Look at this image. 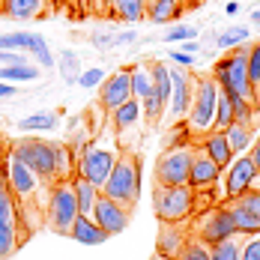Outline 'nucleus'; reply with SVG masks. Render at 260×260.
I'll use <instances>...</instances> for the list:
<instances>
[{
  "mask_svg": "<svg viewBox=\"0 0 260 260\" xmlns=\"http://www.w3.org/2000/svg\"><path fill=\"white\" fill-rule=\"evenodd\" d=\"M135 99L132 96V72L129 69H117V72H111L108 78L102 81V87H99V105H102V111H117L123 102H129Z\"/></svg>",
  "mask_w": 260,
  "mask_h": 260,
  "instance_id": "obj_15",
  "label": "nucleus"
},
{
  "mask_svg": "<svg viewBox=\"0 0 260 260\" xmlns=\"http://www.w3.org/2000/svg\"><path fill=\"white\" fill-rule=\"evenodd\" d=\"M105 78H108V75H105V69H99V66H93V69H84V72H81L78 84L84 87V90H99Z\"/></svg>",
  "mask_w": 260,
  "mask_h": 260,
  "instance_id": "obj_39",
  "label": "nucleus"
},
{
  "mask_svg": "<svg viewBox=\"0 0 260 260\" xmlns=\"http://www.w3.org/2000/svg\"><path fill=\"white\" fill-rule=\"evenodd\" d=\"M57 66H60V75H63V81L66 84H78V78H81V60H78V54L75 51H60V57H57Z\"/></svg>",
  "mask_w": 260,
  "mask_h": 260,
  "instance_id": "obj_33",
  "label": "nucleus"
},
{
  "mask_svg": "<svg viewBox=\"0 0 260 260\" xmlns=\"http://www.w3.org/2000/svg\"><path fill=\"white\" fill-rule=\"evenodd\" d=\"M39 69L36 66H30V63H21V66H0V81H6V84H24V81H39Z\"/></svg>",
  "mask_w": 260,
  "mask_h": 260,
  "instance_id": "obj_32",
  "label": "nucleus"
},
{
  "mask_svg": "<svg viewBox=\"0 0 260 260\" xmlns=\"http://www.w3.org/2000/svg\"><path fill=\"white\" fill-rule=\"evenodd\" d=\"M194 90H198V78L191 75V69H171V117L182 120L188 114V108L194 102Z\"/></svg>",
  "mask_w": 260,
  "mask_h": 260,
  "instance_id": "obj_13",
  "label": "nucleus"
},
{
  "mask_svg": "<svg viewBox=\"0 0 260 260\" xmlns=\"http://www.w3.org/2000/svg\"><path fill=\"white\" fill-rule=\"evenodd\" d=\"M3 174H6V185H9L12 201L18 204V212H27L33 201H42L45 191L51 188V182L39 180L12 150H6V156H3Z\"/></svg>",
  "mask_w": 260,
  "mask_h": 260,
  "instance_id": "obj_2",
  "label": "nucleus"
},
{
  "mask_svg": "<svg viewBox=\"0 0 260 260\" xmlns=\"http://www.w3.org/2000/svg\"><path fill=\"white\" fill-rule=\"evenodd\" d=\"M198 191L191 185H156L153 212L158 221H188L194 215Z\"/></svg>",
  "mask_w": 260,
  "mask_h": 260,
  "instance_id": "obj_5",
  "label": "nucleus"
},
{
  "mask_svg": "<svg viewBox=\"0 0 260 260\" xmlns=\"http://www.w3.org/2000/svg\"><path fill=\"white\" fill-rule=\"evenodd\" d=\"M78 198L72 180H57L48 188V204H45V228L60 236L72 234V224L78 221Z\"/></svg>",
  "mask_w": 260,
  "mask_h": 260,
  "instance_id": "obj_4",
  "label": "nucleus"
},
{
  "mask_svg": "<svg viewBox=\"0 0 260 260\" xmlns=\"http://www.w3.org/2000/svg\"><path fill=\"white\" fill-rule=\"evenodd\" d=\"M224 12H228V15H236V12H239V0H231V3L224 6Z\"/></svg>",
  "mask_w": 260,
  "mask_h": 260,
  "instance_id": "obj_51",
  "label": "nucleus"
},
{
  "mask_svg": "<svg viewBox=\"0 0 260 260\" xmlns=\"http://www.w3.org/2000/svg\"><path fill=\"white\" fill-rule=\"evenodd\" d=\"M114 39H117V33H96L93 36V45L96 48H105V45H114Z\"/></svg>",
  "mask_w": 260,
  "mask_h": 260,
  "instance_id": "obj_45",
  "label": "nucleus"
},
{
  "mask_svg": "<svg viewBox=\"0 0 260 260\" xmlns=\"http://www.w3.org/2000/svg\"><path fill=\"white\" fill-rule=\"evenodd\" d=\"M234 201H239L248 212H254V215L260 218V188H248L245 194H239V198H234Z\"/></svg>",
  "mask_w": 260,
  "mask_h": 260,
  "instance_id": "obj_41",
  "label": "nucleus"
},
{
  "mask_svg": "<svg viewBox=\"0 0 260 260\" xmlns=\"http://www.w3.org/2000/svg\"><path fill=\"white\" fill-rule=\"evenodd\" d=\"M224 209L231 212V218H234V228H236V234H239V236L260 234V218L254 215V212H248V209L242 207L239 201L228 198V201H224Z\"/></svg>",
  "mask_w": 260,
  "mask_h": 260,
  "instance_id": "obj_21",
  "label": "nucleus"
},
{
  "mask_svg": "<svg viewBox=\"0 0 260 260\" xmlns=\"http://www.w3.org/2000/svg\"><path fill=\"white\" fill-rule=\"evenodd\" d=\"M9 96H15V84L0 81V99H9Z\"/></svg>",
  "mask_w": 260,
  "mask_h": 260,
  "instance_id": "obj_49",
  "label": "nucleus"
},
{
  "mask_svg": "<svg viewBox=\"0 0 260 260\" xmlns=\"http://www.w3.org/2000/svg\"><path fill=\"white\" fill-rule=\"evenodd\" d=\"M257 33H260V24H257Z\"/></svg>",
  "mask_w": 260,
  "mask_h": 260,
  "instance_id": "obj_55",
  "label": "nucleus"
},
{
  "mask_svg": "<svg viewBox=\"0 0 260 260\" xmlns=\"http://www.w3.org/2000/svg\"><path fill=\"white\" fill-rule=\"evenodd\" d=\"M218 177H221V168H218L201 147H194V161H191V180H188V185H191L194 191H201V188L215 185Z\"/></svg>",
  "mask_w": 260,
  "mask_h": 260,
  "instance_id": "obj_17",
  "label": "nucleus"
},
{
  "mask_svg": "<svg viewBox=\"0 0 260 260\" xmlns=\"http://www.w3.org/2000/svg\"><path fill=\"white\" fill-rule=\"evenodd\" d=\"M18 224H21L18 204H15L12 194H9V198L0 201V260L12 257V254L18 251V245L24 242V239H21V231H18Z\"/></svg>",
  "mask_w": 260,
  "mask_h": 260,
  "instance_id": "obj_12",
  "label": "nucleus"
},
{
  "mask_svg": "<svg viewBox=\"0 0 260 260\" xmlns=\"http://www.w3.org/2000/svg\"><path fill=\"white\" fill-rule=\"evenodd\" d=\"M185 9V3H177V0H147V18L153 24H171L177 21Z\"/></svg>",
  "mask_w": 260,
  "mask_h": 260,
  "instance_id": "obj_22",
  "label": "nucleus"
},
{
  "mask_svg": "<svg viewBox=\"0 0 260 260\" xmlns=\"http://www.w3.org/2000/svg\"><path fill=\"white\" fill-rule=\"evenodd\" d=\"M198 147H201V150H204V153H207V156L221 168V171H224V168L236 158V153L231 150V144H228V138H224V132H218V129H212L209 135H204Z\"/></svg>",
  "mask_w": 260,
  "mask_h": 260,
  "instance_id": "obj_18",
  "label": "nucleus"
},
{
  "mask_svg": "<svg viewBox=\"0 0 260 260\" xmlns=\"http://www.w3.org/2000/svg\"><path fill=\"white\" fill-rule=\"evenodd\" d=\"M224 138H228V144H231V150H234L236 156H239V153H248L251 144H254V126H248V123H234V126L224 129Z\"/></svg>",
  "mask_w": 260,
  "mask_h": 260,
  "instance_id": "obj_26",
  "label": "nucleus"
},
{
  "mask_svg": "<svg viewBox=\"0 0 260 260\" xmlns=\"http://www.w3.org/2000/svg\"><path fill=\"white\" fill-rule=\"evenodd\" d=\"M72 185H75V198H78V212L87 215V218H93V209H96V201H99L102 188L93 185V182H87L84 177H78V174L72 177Z\"/></svg>",
  "mask_w": 260,
  "mask_h": 260,
  "instance_id": "obj_24",
  "label": "nucleus"
},
{
  "mask_svg": "<svg viewBox=\"0 0 260 260\" xmlns=\"http://www.w3.org/2000/svg\"><path fill=\"white\" fill-rule=\"evenodd\" d=\"M27 63V51H0V66H21Z\"/></svg>",
  "mask_w": 260,
  "mask_h": 260,
  "instance_id": "obj_43",
  "label": "nucleus"
},
{
  "mask_svg": "<svg viewBox=\"0 0 260 260\" xmlns=\"http://www.w3.org/2000/svg\"><path fill=\"white\" fill-rule=\"evenodd\" d=\"M248 81L257 93V111H260V42L248 45Z\"/></svg>",
  "mask_w": 260,
  "mask_h": 260,
  "instance_id": "obj_37",
  "label": "nucleus"
},
{
  "mask_svg": "<svg viewBox=\"0 0 260 260\" xmlns=\"http://www.w3.org/2000/svg\"><path fill=\"white\" fill-rule=\"evenodd\" d=\"M111 15H117L129 24H138L147 15V0H111Z\"/></svg>",
  "mask_w": 260,
  "mask_h": 260,
  "instance_id": "obj_28",
  "label": "nucleus"
},
{
  "mask_svg": "<svg viewBox=\"0 0 260 260\" xmlns=\"http://www.w3.org/2000/svg\"><path fill=\"white\" fill-rule=\"evenodd\" d=\"M177 260H212L209 257V245L201 242L198 236H188L185 245H182V251L177 254Z\"/></svg>",
  "mask_w": 260,
  "mask_h": 260,
  "instance_id": "obj_36",
  "label": "nucleus"
},
{
  "mask_svg": "<svg viewBox=\"0 0 260 260\" xmlns=\"http://www.w3.org/2000/svg\"><path fill=\"white\" fill-rule=\"evenodd\" d=\"M69 236H72L75 242H81V245H102L105 239H111V236L105 234L93 218H87V215H78V221L72 224V234Z\"/></svg>",
  "mask_w": 260,
  "mask_h": 260,
  "instance_id": "obj_23",
  "label": "nucleus"
},
{
  "mask_svg": "<svg viewBox=\"0 0 260 260\" xmlns=\"http://www.w3.org/2000/svg\"><path fill=\"white\" fill-rule=\"evenodd\" d=\"M27 168L45 182H57V165H54V141L42 138H21L9 147Z\"/></svg>",
  "mask_w": 260,
  "mask_h": 260,
  "instance_id": "obj_7",
  "label": "nucleus"
},
{
  "mask_svg": "<svg viewBox=\"0 0 260 260\" xmlns=\"http://www.w3.org/2000/svg\"><path fill=\"white\" fill-rule=\"evenodd\" d=\"M135 39H138V33H135V30H126V33H117L114 45H117V48H120V45H132Z\"/></svg>",
  "mask_w": 260,
  "mask_h": 260,
  "instance_id": "obj_46",
  "label": "nucleus"
},
{
  "mask_svg": "<svg viewBox=\"0 0 260 260\" xmlns=\"http://www.w3.org/2000/svg\"><path fill=\"white\" fill-rule=\"evenodd\" d=\"M194 236L201 242H207V245H215V242H224V239L239 236V234H236V228H234L231 212L221 204V207H209L201 212V218L194 221Z\"/></svg>",
  "mask_w": 260,
  "mask_h": 260,
  "instance_id": "obj_10",
  "label": "nucleus"
},
{
  "mask_svg": "<svg viewBox=\"0 0 260 260\" xmlns=\"http://www.w3.org/2000/svg\"><path fill=\"white\" fill-rule=\"evenodd\" d=\"M257 165H254V158L251 153H239V156L224 168V201L228 198H239V194H245L248 188H251V182L257 177Z\"/></svg>",
  "mask_w": 260,
  "mask_h": 260,
  "instance_id": "obj_11",
  "label": "nucleus"
},
{
  "mask_svg": "<svg viewBox=\"0 0 260 260\" xmlns=\"http://www.w3.org/2000/svg\"><path fill=\"white\" fill-rule=\"evenodd\" d=\"M209 257L212 260H239L242 257V239H224V242H215V245H209Z\"/></svg>",
  "mask_w": 260,
  "mask_h": 260,
  "instance_id": "obj_34",
  "label": "nucleus"
},
{
  "mask_svg": "<svg viewBox=\"0 0 260 260\" xmlns=\"http://www.w3.org/2000/svg\"><path fill=\"white\" fill-rule=\"evenodd\" d=\"M141 114H144V108L138 99H129V102H123L117 111H111L108 114V120H111V129L117 132V135H123V132L135 129L138 123H141Z\"/></svg>",
  "mask_w": 260,
  "mask_h": 260,
  "instance_id": "obj_20",
  "label": "nucleus"
},
{
  "mask_svg": "<svg viewBox=\"0 0 260 260\" xmlns=\"http://www.w3.org/2000/svg\"><path fill=\"white\" fill-rule=\"evenodd\" d=\"M231 105H234V120L236 123H248V126H254V105H248L245 99H234L231 96Z\"/></svg>",
  "mask_w": 260,
  "mask_h": 260,
  "instance_id": "obj_38",
  "label": "nucleus"
},
{
  "mask_svg": "<svg viewBox=\"0 0 260 260\" xmlns=\"http://www.w3.org/2000/svg\"><path fill=\"white\" fill-rule=\"evenodd\" d=\"M177 3H182V0H177Z\"/></svg>",
  "mask_w": 260,
  "mask_h": 260,
  "instance_id": "obj_56",
  "label": "nucleus"
},
{
  "mask_svg": "<svg viewBox=\"0 0 260 260\" xmlns=\"http://www.w3.org/2000/svg\"><path fill=\"white\" fill-rule=\"evenodd\" d=\"M212 78L215 84L234 96V99H245L248 105L257 108V93L248 81V45H239L234 51H224V57H218L212 63Z\"/></svg>",
  "mask_w": 260,
  "mask_h": 260,
  "instance_id": "obj_1",
  "label": "nucleus"
},
{
  "mask_svg": "<svg viewBox=\"0 0 260 260\" xmlns=\"http://www.w3.org/2000/svg\"><path fill=\"white\" fill-rule=\"evenodd\" d=\"M182 51H188V54H198V51H204V45H201L198 39H185V42H182Z\"/></svg>",
  "mask_w": 260,
  "mask_h": 260,
  "instance_id": "obj_47",
  "label": "nucleus"
},
{
  "mask_svg": "<svg viewBox=\"0 0 260 260\" xmlns=\"http://www.w3.org/2000/svg\"><path fill=\"white\" fill-rule=\"evenodd\" d=\"M251 24H260V9H254V12H251Z\"/></svg>",
  "mask_w": 260,
  "mask_h": 260,
  "instance_id": "obj_52",
  "label": "nucleus"
},
{
  "mask_svg": "<svg viewBox=\"0 0 260 260\" xmlns=\"http://www.w3.org/2000/svg\"><path fill=\"white\" fill-rule=\"evenodd\" d=\"M117 150L114 147H105L102 141H96V138H90V144L84 147V153L78 158V177H84L87 182H93V185H99L102 188L105 180L111 177V171H114V165H117Z\"/></svg>",
  "mask_w": 260,
  "mask_h": 260,
  "instance_id": "obj_8",
  "label": "nucleus"
},
{
  "mask_svg": "<svg viewBox=\"0 0 260 260\" xmlns=\"http://www.w3.org/2000/svg\"><path fill=\"white\" fill-rule=\"evenodd\" d=\"M239 260H260V234H251L242 242V257Z\"/></svg>",
  "mask_w": 260,
  "mask_h": 260,
  "instance_id": "obj_42",
  "label": "nucleus"
},
{
  "mask_svg": "<svg viewBox=\"0 0 260 260\" xmlns=\"http://www.w3.org/2000/svg\"><path fill=\"white\" fill-rule=\"evenodd\" d=\"M129 218H132V209H126L123 204H117V201H111L108 194H99L96 209H93V221H96L108 236L123 234V231L129 228Z\"/></svg>",
  "mask_w": 260,
  "mask_h": 260,
  "instance_id": "obj_14",
  "label": "nucleus"
},
{
  "mask_svg": "<svg viewBox=\"0 0 260 260\" xmlns=\"http://www.w3.org/2000/svg\"><path fill=\"white\" fill-rule=\"evenodd\" d=\"M102 194H108L111 201L123 204L126 209H132L138 204V194H141V161L135 153H120L117 156V165L111 171V177L105 180Z\"/></svg>",
  "mask_w": 260,
  "mask_h": 260,
  "instance_id": "obj_3",
  "label": "nucleus"
},
{
  "mask_svg": "<svg viewBox=\"0 0 260 260\" xmlns=\"http://www.w3.org/2000/svg\"><path fill=\"white\" fill-rule=\"evenodd\" d=\"M248 153H251V158H254V165H257V171H260V138L251 144V150H248Z\"/></svg>",
  "mask_w": 260,
  "mask_h": 260,
  "instance_id": "obj_50",
  "label": "nucleus"
},
{
  "mask_svg": "<svg viewBox=\"0 0 260 260\" xmlns=\"http://www.w3.org/2000/svg\"><path fill=\"white\" fill-rule=\"evenodd\" d=\"M9 198V185H6V174H3V158H0V201Z\"/></svg>",
  "mask_w": 260,
  "mask_h": 260,
  "instance_id": "obj_48",
  "label": "nucleus"
},
{
  "mask_svg": "<svg viewBox=\"0 0 260 260\" xmlns=\"http://www.w3.org/2000/svg\"><path fill=\"white\" fill-rule=\"evenodd\" d=\"M60 126L57 114L54 111H39V114H30L24 120H18V129L21 132H51Z\"/></svg>",
  "mask_w": 260,
  "mask_h": 260,
  "instance_id": "obj_29",
  "label": "nucleus"
},
{
  "mask_svg": "<svg viewBox=\"0 0 260 260\" xmlns=\"http://www.w3.org/2000/svg\"><path fill=\"white\" fill-rule=\"evenodd\" d=\"M48 3L51 0H3L0 12L15 21H30V18H42L48 12Z\"/></svg>",
  "mask_w": 260,
  "mask_h": 260,
  "instance_id": "obj_19",
  "label": "nucleus"
},
{
  "mask_svg": "<svg viewBox=\"0 0 260 260\" xmlns=\"http://www.w3.org/2000/svg\"><path fill=\"white\" fill-rule=\"evenodd\" d=\"M54 165H57V180H72L78 174V158L72 156L69 144L54 141Z\"/></svg>",
  "mask_w": 260,
  "mask_h": 260,
  "instance_id": "obj_27",
  "label": "nucleus"
},
{
  "mask_svg": "<svg viewBox=\"0 0 260 260\" xmlns=\"http://www.w3.org/2000/svg\"><path fill=\"white\" fill-rule=\"evenodd\" d=\"M248 36H251V30H248V27L231 24L228 30H221V33L215 36V48H221V51H234V48H239V45H245V42H248Z\"/></svg>",
  "mask_w": 260,
  "mask_h": 260,
  "instance_id": "obj_30",
  "label": "nucleus"
},
{
  "mask_svg": "<svg viewBox=\"0 0 260 260\" xmlns=\"http://www.w3.org/2000/svg\"><path fill=\"white\" fill-rule=\"evenodd\" d=\"M158 254L168 260H177V254L182 251L185 239H188V228L185 221H158Z\"/></svg>",
  "mask_w": 260,
  "mask_h": 260,
  "instance_id": "obj_16",
  "label": "nucleus"
},
{
  "mask_svg": "<svg viewBox=\"0 0 260 260\" xmlns=\"http://www.w3.org/2000/svg\"><path fill=\"white\" fill-rule=\"evenodd\" d=\"M96 6H99V9H105V6H111V0H96Z\"/></svg>",
  "mask_w": 260,
  "mask_h": 260,
  "instance_id": "obj_53",
  "label": "nucleus"
},
{
  "mask_svg": "<svg viewBox=\"0 0 260 260\" xmlns=\"http://www.w3.org/2000/svg\"><path fill=\"white\" fill-rule=\"evenodd\" d=\"M185 39H198V27L177 24L171 30H165V42H185Z\"/></svg>",
  "mask_w": 260,
  "mask_h": 260,
  "instance_id": "obj_40",
  "label": "nucleus"
},
{
  "mask_svg": "<svg viewBox=\"0 0 260 260\" xmlns=\"http://www.w3.org/2000/svg\"><path fill=\"white\" fill-rule=\"evenodd\" d=\"M171 60L177 66H182V69H194V54H188V51H171Z\"/></svg>",
  "mask_w": 260,
  "mask_h": 260,
  "instance_id": "obj_44",
  "label": "nucleus"
},
{
  "mask_svg": "<svg viewBox=\"0 0 260 260\" xmlns=\"http://www.w3.org/2000/svg\"><path fill=\"white\" fill-rule=\"evenodd\" d=\"M221 90V87H218ZM236 120H234V105H231V96L221 90L218 93V105H215V129L218 132H224L228 126H234Z\"/></svg>",
  "mask_w": 260,
  "mask_h": 260,
  "instance_id": "obj_35",
  "label": "nucleus"
},
{
  "mask_svg": "<svg viewBox=\"0 0 260 260\" xmlns=\"http://www.w3.org/2000/svg\"><path fill=\"white\" fill-rule=\"evenodd\" d=\"M132 72V96L138 99V102H144L150 93H153V75H150V66H135V69H129Z\"/></svg>",
  "mask_w": 260,
  "mask_h": 260,
  "instance_id": "obj_31",
  "label": "nucleus"
},
{
  "mask_svg": "<svg viewBox=\"0 0 260 260\" xmlns=\"http://www.w3.org/2000/svg\"><path fill=\"white\" fill-rule=\"evenodd\" d=\"M45 36L30 33V30H15V33H3L0 36V51H33Z\"/></svg>",
  "mask_w": 260,
  "mask_h": 260,
  "instance_id": "obj_25",
  "label": "nucleus"
},
{
  "mask_svg": "<svg viewBox=\"0 0 260 260\" xmlns=\"http://www.w3.org/2000/svg\"><path fill=\"white\" fill-rule=\"evenodd\" d=\"M191 161H194V144L165 150L156 161V185H188Z\"/></svg>",
  "mask_w": 260,
  "mask_h": 260,
  "instance_id": "obj_9",
  "label": "nucleus"
},
{
  "mask_svg": "<svg viewBox=\"0 0 260 260\" xmlns=\"http://www.w3.org/2000/svg\"><path fill=\"white\" fill-rule=\"evenodd\" d=\"M218 84L215 78H198V90H194V102L188 108V123L185 129L191 138H204L215 129V105H218Z\"/></svg>",
  "mask_w": 260,
  "mask_h": 260,
  "instance_id": "obj_6",
  "label": "nucleus"
},
{
  "mask_svg": "<svg viewBox=\"0 0 260 260\" xmlns=\"http://www.w3.org/2000/svg\"><path fill=\"white\" fill-rule=\"evenodd\" d=\"M84 3H93V0H84Z\"/></svg>",
  "mask_w": 260,
  "mask_h": 260,
  "instance_id": "obj_54",
  "label": "nucleus"
},
{
  "mask_svg": "<svg viewBox=\"0 0 260 260\" xmlns=\"http://www.w3.org/2000/svg\"><path fill=\"white\" fill-rule=\"evenodd\" d=\"M0 3H3V0H0Z\"/></svg>",
  "mask_w": 260,
  "mask_h": 260,
  "instance_id": "obj_57",
  "label": "nucleus"
}]
</instances>
